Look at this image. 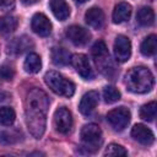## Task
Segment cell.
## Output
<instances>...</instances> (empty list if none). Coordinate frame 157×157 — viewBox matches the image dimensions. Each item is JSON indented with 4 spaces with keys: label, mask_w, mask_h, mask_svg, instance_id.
I'll use <instances>...</instances> for the list:
<instances>
[{
    "label": "cell",
    "mask_w": 157,
    "mask_h": 157,
    "mask_svg": "<svg viewBox=\"0 0 157 157\" xmlns=\"http://www.w3.org/2000/svg\"><path fill=\"white\" fill-rule=\"evenodd\" d=\"M49 109V98L40 88H32L27 92L25 101L26 124L31 135L40 139L45 131L47 113Z\"/></svg>",
    "instance_id": "6da1fadb"
},
{
    "label": "cell",
    "mask_w": 157,
    "mask_h": 157,
    "mask_svg": "<svg viewBox=\"0 0 157 157\" xmlns=\"http://www.w3.org/2000/svg\"><path fill=\"white\" fill-rule=\"evenodd\" d=\"M155 78L152 72L144 66L131 67L125 75V85L132 93H147L152 90Z\"/></svg>",
    "instance_id": "7a4b0ae2"
},
{
    "label": "cell",
    "mask_w": 157,
    "mask_h": 157,
    "mask_svg": "<svg viewBox=\"0 0 157 157\" xmlns=\"http://www.w3.org/2000/svg\"><path fill=\"white\" fill-rule=\"evenodd\" d=\"M47 86L56 94L63 97H71L75 93V85L70 80L65 78L56 71H48L44 76Z\"/></svg>",
    "instance_id": "3957f363"
},
{
    "label": "cell",
    "mask_w": 157,
    "mask_h": 157,
    "mask_svg": "<svg viewBox=\"0 0 157 157\" xmlns=\"http://www.w3.org/2000/svg\"><path fill=\"white\" fill-rule=\"evenodd\" d=\"M80 136H81V141H82L83 146L91 152L98 150L103 141L102 130L96 124H87V125L82 126Z\"/></svg>",
    "instance_id": "277c9868"
},
{
    "label": "cell",
    "mask_w": 157,
    "mask_h": 157,
    "mask_svg": "<svg viewBox=\"0 0 157 157\" xmlns=\"http://www.w3.org/2000/svg\"><path fill=\"white\" fill-rule=\"evenodd\" d=\"M92 55L94 58V61L97 64V66L99 67V70L108 75L109 70H113L110 59H109V53L107 49V45L103 40H97L93 47H92Z\"/></svg>",
    "instance_id": "5b68a950"
},
{
    "label": "cell",
    "mask_w": 157,
    "mask_h": 157,
    "mask_svg": "<svg viewBox=\"0 0 157 157\" xmlns=\"http://www.w3.org/2000/svg\"><path fill=\"white\" fill-rule=\"evenodd\" d=\"M130 117H131V114L128 108L119 107V108H114L108 112L107 120L114 130L121 131L128 126V124L130 121Z\"/></svg>",
    "instance_id": "8992f818"
},
{
    "label": "cell",
    "mask_w": 157,
    "mask_h": 157,
    "mask_svg": "<svg viewBox=\"0 0 157 157\" xmlns=\"http://www.w3.org/2000/svg\"><path fill=\"white\" fill-rule=\"evenodd\" d=\"M54 126L55 130L60 134H69L72 129V115L71 112L65 108V107H60L55 110L54 113Z\"/></svg>",
    "instance_id": "52a82bcc"
},
{
    "label": "cell",
    "mask_w": 157,
    "mask_h": 157,
    "mask_svg": "<svg viewBox=\"0 0 157 157\" xmlns=\"http://www.w3.org/2000/svg\"><path fill=\"white\" fill-rule=\"evenodd\" d=\"M114 55L119 63H125L131 55V42L128 37L119 34L114 40Z\"/></svg>",
    "instance_id": "ba28073f"
},
{
    "label": "cell",
    "mask_w": 157,
    "mask_h": 157,
    "mask_svg": "<svg viewBox=\"0 0 157 157\" xmlns=\"http://www.w3.org/2000/svg\"><path fill=\"white\" fill-rule=\"evenodd\" d=\"M71 64L74 65L77 74L85 78V80H92L93 78V71L90 64V60L83 54H75L71 56Z\"/></svg>",
    "instance_id": "9c48e42d"
},
{
    "label": "cell",
    "mask_w": 157,
    "mask_h": 157,
    "mask_svg": "<svg viewBox=\"0 0 157 157\" xmlns=\"http://www.w3.org/2000/svg\"><path fill=\"white\" fill-rule=\"evenodd\" d=\"M31 27H32L33 32L40 37H47L52 32V23H50L49 18L44 13H40V12L36 13L32 17Z\"/></svg>",
    "instance_id": "30bf717a"
},
{
    "label": "cell",
    "mask_w": 157,
    "mask_h": 157,
    "mask_svg": "<svg viewBox=\"0 0 157 157\" xmlns=\"http://www.w3.org/2000/svg\"><path fill=\"white\" fill-rule=\"evenodd\" d=\"M66 37L70 39V42L75 45H85L88 43L90 38H91V34L90 32L81 27V26H70L67 29H66Z\"/></svg>",
    "instance_id": "8fae6325"
},
{
    "label": "cell",
    "mask_w": 157,
    "mask_h": 157,
    "mask_svg": "<svg viewBox=\"0 0 157 157\" xmlns=\"http://www.w3.org/2000/svg\"><path fill=\"white\" fill-rule=\"evenodd\" d=\"M131 136L134 137V140H136L137 142L142 144V145H152L155 141V135L151 131V129H148L146 125L144 124H136L134 125V128L131 129Z\"/></svg>",
    "instance_id": "7c38bea8"
},
{
    "label": "cell",
    "mask_w": 157,
    "mask_h": 157,
    "mask_svg": "<svg viewBox=\"0 0 157 157\" xmlns=\"http://www.w3.org/2000/svg\"><path fill=\"white\" fill-rule=\"evenodd\" d=\"M98 92L96 91H88L85 93L81 98V102L78 104V109L83 115H90L98 104Z\"/></svg>",
    "instance_id": "4fadbf2b"
},
{
    "label": "cell",
    "mask_w": 157,
    "mask_h": 157,
    "mask_svg": "<svg viewBox=\"0 0 157 157\" xmlns=\"http://www.w3.org/2000/svg\"><path fill=\"white\" fill-rule=\"evenodd\" d=\"M85 20L88 26L94 29H101L104 26V13L99 7H91L85 13Z\"/></svg>",
    "instance_id": "5bb4252c"
},
{
    "label": "cell",
    "mask_w": 157,
    "mask_h": 157,
    "mask_svg": "<svg viewBox=\"0 0 157 157\" xmlns=\"http://www.w3.org/2000/svg\"><path fill=\"white\" fill-rule=\"evenodd\" d=\"M49 7L59 21H65L70 16V6L65 0H50Z\"/></svg>",
    "instance_id": "9a60e30c"
},
{
    "label": "cell",
    "mask_w": 157,
    "mask_h": 157,
    "mask_svg": "<svg viewBox=\"0 0 157 157\" xmlns=\"http://www.w3.org/2000/svg\"><path fill=\"white\" fill-rule=\"evenodd\" d=\"M131 16V6L128 2H119L113 10V22L123 23L128 21Z\"/></svg>",
    "instance_id": "2e32d148"
},
{
    "label": "cell",
    "mask_w": 157,
    "mask_h": 157,
    "mask_svg": "<svg viewBox=\"0 0 157 157\" xmlns=\"http://www.w3.org/2000/svg\"><path fill=\"white\" fill-rule=\"evenodd\" d=\"M52 61L56 65V66H65L69 63H71V54L61 47H54L52 49Z\"/></svg>",
    "instance_id": "e0dca14e"
},
{
    "label": "cell",
    "mask_w": 157,
    "mask_h": 157,
    "mask_svg": "<svg viewBox=\"0 0 157 157\" xmlns=\"http://www.w3.org/2000/svg\"><path fill=\"white\" fill-rule=\"evenodd\" d=\"M23 67L29 74H37V72H39V70L42 67L40 56L38 54H36V53H29L27 55V58L25 59Z\"/></svg>",
    "instance_id": "ac0fdd59"
},
{
    "label": "cell",
    "mask_w": 157,
    "mask_h": 157,
    "mask_svg": "<svg viewBox=\"0 0 157 157\" xmlns=\"http://www.w3.org/2000/svg\"><path fill=\"white\" fill-rule=\"evenodd\" d=\"M136 21L141 26H151L155 22V12L151 7L144 6L136 13Z\"/></svg>",
    "instance_id": "d6986e66"
},
{
    "label": "cell",
    "mask_w": 157,
    "mask_h": 157,
    "mask_svg": "<svg viewBox=\"0 0 157 157\" xmlns=\"http://www.w3.org/2000/svg\"><path fill=\"white\" fill-rule=\"evenodd\" d=\"M17 18L10 15L1 16L0 17V33L2 34H10L12 33L17 27Z\"/></svg>",
    "instance_id": "ffe728a7"
},
{
    "label": "cell",
    "mask_w": 157,
    "mask_h": 157,
    "mask_svg": "<svg viewBox=\"0 0 157 157\" xmlns=\"http://www.w3.org/2000/svg\"><path fill=\"white\" fill-rule=\"evenodd\" d=\"M140 50H141L142 55H145V56L155 55V53H156V36L155 34L147 36L142 40V43L140 45Z\"/></svg>",
    "instance_id": "44dd1931"
},
{
    "label": "cell",
    "mask_w": 157,
    "mask_h": 157,
    "mask_svg": "<svg viewBox=\"0 0 157 157\" xmlns=\"http://www.w3.org/2000/svg\"><path fill=\"white\" fill-rule=\"evenodd\" d=\"M156 109H157V104L155 101L142 105L140 109V118L146 121H153V119L156 118Z\"/></svg>",
    "instance_id": "7402d4cb"
},
{
    "label": "cell",
    "mask_w": 157,
    "mask_h": 157,
    "mask_svg": "<svg viewBox=\"0 0 157 157\" xmlns=\"http://www.w3.org/2000/svg\"><path fill=\"white\" fill-rule=\"evenodd\" d=\"M33 45V43L31 42V38H27V37H21V38H16L13 42H12V44H11V50L12 52H15L16 54H21V53H23V52H26L29 47H32Z\"/></svg>",
    "instance_id": "603a6c76"
},
{
    "label": "cell",
    "mask_w": 157,
    "mask_h": 157,
    "mask_svg": "<svg viewBox=\"0 0 157 157\" xmlns=\"http://www.w3.org/2000/svg\"><path fill=\"white\" fill-rule=\"evenodd\" d=\"M16 118L15 110L10 107H0V124L5 126H10L13 124Z\"/></svg>",
    "instance_id": "cb8c5ba5"
},
{
    "label": "cell",
    "mask_w": 157,
    "mask_h": 157,
    "mask_svg": "<svg viewBox=\"0 0 157 157\" xmlns=\"http://www.w3.org/2000/svg\"><path fill=\"white\" fill-rule=\"evenodd\" d=\"M20 140V134L15 130H4L0 132V142L5 145L15 144Z\"/></svg>",
    "instance_id": "d4e9b609"
},
{
    "label": "cell",
    "mask_w": 157,
    "mask_h": 157,
    "mask_svg": "<svg viewBox=\"0 0 157 157\" xmlns=\"http://www.w3.org/2000/svg\"><path fill=\"white\" fill-rule=\"evenodd\" d=\"M103 98L105 103H114L120 99V92L113 86H107L103 90Z\"/></svg>",
    "instance_id": "484cf974"
},
{
    "label": "cell",
    "mask_w": 157,
    "mask_h": 157,
    "mask_svg": "<svg viewBox=\"0 0 157 157\" xmlns=\"http://www.w3.org/2000/svg\"><path fill=\"white\" fill-rule=\"evenodd\" d=\"M128 151L118 144H110L104 151V156H113V157H119V156H126Z\"/></svg>",
    "instance_id": "4316f807"
},
{
    "label": "cell",
    "mask_w": 157,
    "mask_h": 157,
    "mask_svg": "<svg viewBox=\"0 0 157 157\" xmlns=\"http://www.w3.org/2000/svg\"><path fill=\"white\" fill-rule=\"evenodd\" d=\"M15 76V70L10 66V65H2L0 66V77L4 80H12V77Z\"/></svg>",
    "instance_id": "83f0119b"
},
{
    "label": "cell",
    "mask_w": 157,
    "mask_h": 157,
    "mask_svg": "<svg viewBox=\"0 0 157 157\" xmlns=\"http://www.w3.org/2000/svg\"><path fill=\"white\" fill-rule=\"evenodd\" d=\"M15 7V0H0V10L9 11Z\"/></svg>",
    "instance_id": "f1b7e54d"
},
{
    "label": "cell",
    "mask_w": 157,
    "mask_h": 157,
    "mask_svg": "<svg viewBox=\"0 0 157 157\" xmlns=\"http://www.w3.org/2000/svg\"><path fill=\"white\" fill-rule=\"evenodd\" d=\"M38 0H21V2L22 4H25V5H33V4H36Z\"/></svg>",
    "instance_id": "f546056e"
},
{
    "label": "cell",
    "mask_w": 157,
    "mask_h": 157,
    "mask_svg": "<svg viewBox=\"0 0 157 157\" xmlns=\"http://www.w3.org/2000/svg\"><path fill=\"white\" fill-rule=\"evenodd\" d=\"M76 2H80V4H83V2H86V1H88V0H75Z\"/></svg>",
    "instance_id": "4dcf8cb0"
}]
</instances>
